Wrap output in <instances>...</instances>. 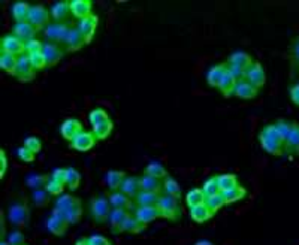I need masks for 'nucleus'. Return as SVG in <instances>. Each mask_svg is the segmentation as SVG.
I'll list each match as a JSON object with an SVG mask.
<instances>
[{"instance_id":"7c9ffc66","label":"nucleus","mask_w":299,"mask_h":245,"mask_svg":"<svg viewBox=\"0 0 299 245\" xmlns=\"http://www.w3.org/2000/svg\"><path fill=\"white\" fill-rule=\"evenodd\" d=\"M12 17L17 23H26L29 21V12H30V5L27 2H17L12 5Z\"/></svg>"},{"instance_id":"338daca9","label":"nucleus","mask_w":299,"mask_h":245,"mask_svg":"<svg viewBox=\"0 0 299 245\" xmlns=\"http://www.w3.org/2000/svg\"><path fill=\"white\" fill-rule=\"evenodd\" d=\"M76 245H88V244H87V241H78Z\"/></svg>"},{"instance_id":"5701e85b","label":"nucleus","mask_w":299,"mask_h":245,"mask_svg":"<svg viewBox=\"0 0 299 245\" xmlns=\"http://www.w3.org/2000/svg\"><path fill=\"white\" fill-rule=\"evenodd\" d=\"M71 12V2H66V0L55 2L50 11V14L55 19V23H65V19L69 17Z\"/></svg>"},{"instance_id":"1a4fd4ad","label":"nucleus","mask_w":299,"mask_h":245,"mask_svg":"<svg viewBox=\"0 0 299 245\" xmlns=\"http://www.w3.org/2000/svg\"><path fill=\"white\" fill-rule=\"evenodd\" d=\"M26 51V44L15 35H8L2 39V53L12 54V55H23Z\"/></svg>"},{"instance_id":"37998d69","label":"nucleus","mask_w":299,"mask_h":245,"mask_svg":"<svg viewBox=\"0 0 299 245\" xmlns=\"http://www.w3.org/2000/svg\"><path fill=\"white\" fill-rule=\"evenodd\" d=\"M112 129H114V124H112V121L109 120V121L102 122V124H99V126H94V127H93V135H94V138L97 140H104L111 135Z\"/></svg>"},{"instance_id":"473e14b6","label":"nucleus","mask_w":299,"mask_h":245,"mask_svg":"<svg viewBox=\"0 0 299 245\" xmlns=\"http://www.w3.org/2000/svg\"><path fill=\"white\" fill-rule=\"evenodd\" d=\"M17 66H18L17 55L2 53V55H0V68L5 70L8 75H12V76H15Z\"/></svg>"},{"instance_id":"49530a36","label":"nucleus","mask_w":299,"mask_h":245,"mask_svg":"<svg viewBox=\"0 0 299 245\" xmlns=\"http://www.w3.org/2000/svg\"><path fill=\"white\" fill-rule=\"evenodd\" d=\"M205 205L210 208L212 214H215L218 210H222L225 205H226V202H225V197H223V194L222 193H218V194H214L211 197H207V200H205Z\"/></svg>"},{"instance_id":"a19ab883","label":"nucleus","mask_w":299,"mask_h":245,"mask_svg":"<svg viewBox=\"0 0 299 245\" xmlns=\"http://www.w3.org/2000/svg\"><path fill=\"white\" fill-rule=\"evenodd\" d=\"M163 192L166 193L168 196L175 197V199L181 197V187H180V184L176 182L175 179L171 178V176L165 178V181H163Z\"/></svg>"},{"instance_id":"de8ad7c7","label":"nucleus","mask_w":299,"mask_h":245,"mask_svg":"<svg viewBox=\"0 0 299 245\" xmlns=\"http://www.w3.org/2000/svg\"><path fill=\"white\" fill-rule=\"evenodd\" d=\"M68 171V175H66V186H68V189L69 190H76L78 187H79V184H81V174L76 171V169H73V168H68L66 169Z\"/></svg>"},{"instance_id":"69168bd1","label":"nucleus","mask_w":299,"mask_h":245,"mask_svg":"<svg viewBox=\"0 0 299 245\" xmlns=\"http://www.w3.org/2000/svg\"><path fill=\"white\" fill-rule=\"evenodd\" d=\"M194 245H214V244L210 242V241H197Z\"/></svg>"},{"instance_id":"052dcab7","label":"nucleus","mask_w":299,"mask_h":245,"mask_svg":"<svg viewBox=\"0 0 299 245\" xmlns=\"http://www.w3.org/2000/svg\"><path fill=\"white\" fill-rule=\"evenodd\" d=\"M228 70H229V73L240 83V81H244L246 79V75H247V72H244V70H241V69H238V68H233V66H229L228 65Z\"/></svg>"},{"instance_id":"4468645a","label":"nucleus","mask_w":299,"mask_h":245,"mask_svg":"<svg viewBox=\"0 0 299 245\" xmlns=\"http://www.w3.org/2000/svg\"><path fill=\"white\" fill-rule=\"evenodd\" d=\"M60 132H62V136L66 140H73L83 130V122L76 118H68L66 121H63L62 127H60Z\"/></svg>"},{"instance_id":"f03ea898","label":"nucleus","mask_w":299,"mask_h":245,"mask_svg":"<svg viewBox=\"0 0 299 245\" xmlns=\"http://www.w3.org/2000/svg\"><path fill=\"white\" fill-rule=\"evenodd\" d=\"M55 210L66 218L69 224H76L83 215V203L78 197H73L71 194H62L57 199Z\"/></svg>"},{"instance_id":"39448f33","label":"nucleus","mask_w":299,"mask_h":245,"mask_svg":"<svg viewBox=\"0 0 299 245\" xmlns=\"http://www.w3.org/2000/svg\"><path fill=\"white\" fill-rule=\"evenodd\" d=\"M111 203L109 200H106L105 197H94L90 202V212H91V218L94 220L96 224H104L108 221L109 214H111Z\"/></svg>"},{"instance_id":"5fc2aeb1","label":"nucleus","mask_w":299,"mask_h":245,"mask_svg":"<svg viewBox=\"0 0 299 245\" xmlns=\"http://www.w3.org/2000/svg\"><path fill=\"white\" fill-rule=\"evenodd\" d=\"M45 190L50 193L51 196H60V194H63V184L55 182V181H53V179L50 178L48 184L45 186Z\"/></svg>"},{"instance_id":"774afa93","label":"nucleus","mask_w":299,"mask_h":245,"mask_svg":"<svg viewBox=\"0 0 299 245\" xmlns=\"http://www.w3.org/2000/svg\"><path fill=\"white\" fill-rule=\"evenodd\" d=\"M0 245H9V242H8V241H5V242H2Z\"/></svg>"},{"instance_id":"8fccbe9b","label":"nucleus","mask_w":299,"mask_h":245,"mask_svg":"<svg viewBox=\"0 0 299 245\" xmlns=\"http://www.w3.org/2000/svg\"><path fill=\"white\" fill-rule=\"evenodd\" d=\"M27 55H29V54H27ZM29 58H30V62H32V65H33V68L36 69V72H39V70L47 68V60H45V57H44V54L42 53L30 54Z\"/></svg>"},{"instance_id":"c9c22d12","label":"nucleus","mask_w":299,"mask_h":245,"mask_svg":"<svg viewBox=\"0 0 299 245\" xmlns=\"http://www.w3.org/2000/svg\"><path fill=\"white\" fill-rule=\"evenodd\" d=\"M145 175L153 176V178H157V179H162V178H166L168 176V171L165 169V166L160 163V161H150L145 168Z\"/></svg>"},{"instance_id":"2f4dec72","label":"nucleus","mask_w":299,"mask_h":245,"mask_svg":"<svg viewBox=\"0 0 299 245\" xmlns=\"http://www.w3.org/2000/svg\"><path fill=\"white\" fill-rule=\"evenodd\" d=\"M236 79L229 73V70L225 73V76H223V79L220 81V84H218V90H220V93L223 94V97H230V96H233V93H235V87H236Z\"/></svg>"},{"instance_id":"72a5a7b5","label":"nucleus","mask_w":299,"mask_h":245,"mask_svg":"<svg viewBox=\"0 0 299 245\" xmlns=\"http://www.w3.org/2000/svg\"><path fill=\"white\" fill-rule=\"evenodd\" d=\"M290 66H292V76L299 75V36H296L290 45Z\"/></svg>"},{"instance_id":"4d7b16f0","label":"nucleus","mask_w":299,"mask_h":245,"mask_svg":"<svg viewBox=\"0 0 299 245\" xmlns=\"http://www.w3.org/2000/svg\"><path fill=\"white\" fill-rule=\"evenodd\" d=\"M8 242L9 245H26V238L19 230H15L8 236Z\"/></svg>"},{"instance_id":"864d4df0","label":"nucleus","mask_w":299,"mask_h":245,"mask_svg":"<svg viewBox=\"0 0 299 245\" xmlns=\"http://www.w3.org/2000/svg\"><path fill=\"white\" fill-rule=\"evenodd\" d=\"M24 147H27L29 150H32L35 154H37L42 150V142L37 139L36 136H29L27 139L24 140Z\"/></svg>"},{"instance_id":"58836bf2","label":"nucleus","mask_w":299,"mask_h":245,"mask_svg":"<svg viewBox=\"0 0 299 245\" xmlns=\"http://www.w3.org/2000/svg\"><path fill=\"white\" fill-rule=\"evenodd\" d=\"M217 179H218V187H220L222 192H228L230 189H235V187L240 186V184H238V178H236V175H233V174H223V175H218L217 176Z\"/></svg>"},{"instance_id":"f704fd0d","label":"nucleus","mask_w":299,"mask_h":245,"mask_svg":"<svg viewBox=\"0 0 299 245\" xmlns=\"http://www.w3.org/2000/svg\"><path fill=\"white\" fill-rule=\"evenodd\" d=\"M158 200H160V194L158 193L151 192H142L136 196V202L139 207H157Z\"/></svg>"},{"instance_id":"9d476101","label":"nucleus","mask_w":299,"mask_h":245,"mask_svg":"<svg viewBox=\"0 0 299 245\" xmlns=\"http://www.w3.org/2000/svg\"><path fill=\"white\" fill-rule=\"evenodd\" d=\"M68 226H69V223L66 221V218L54 208L51 217L47 221V229L55 236H63L68 230Z\"/></svg>"},{"instance_id":"6ab92c4d","label":"nucleus","mask_w":299,"mask_h":245,"mask_svg":"<svg viewBox=\"0 0 299 245\" xmlns=\"http://www.w3.org/2000/svg\"><path fill=\"white\" fill-rule=\"evenodd\" d=\"M257 93H259V88H256L254 86H251L248 81H240L236 83V87H235V96L238 99H243V100H251V99H256L257 97Z\"/></svg>"},{"instance_id":"a18cd8bd","label":"nucleus","mask_w":299,"mask_h":245,"mask_svg":"<svg viewBox=\"0 0 299 245\" xmlns=\"http://www.w3.org/2000/svg\"><path fill=\"white\" fill-rule=\"evenodd\" d=\"M202 192H204V194H205L207 197H211L214 194L222 193L220 187H218V179H217V176H211V178H208V179L204 182Z\"/></svg>"},{"instance_id":"f3484780","label":"nucleus","mask_w":299,"mask_h":245,"mask_svg":"<svg viewBox=\"0 0 299 245\" xmlns=\"http://www.w3.org/2000/svg\"><path fill=\"white\" fill-rule=\"evenodd\" d=\"M94 142H96L94 135L84 130V132H81L75 139L72 140L71 147L73 150H76V151L84 153V151H88V150H91L94 147Z\"/></svg>"},{"instance_id":"c03bdc74","label":"nucleus","mask_w":299,"mask_h":245,"mask_svg":"<svg viewBox=\"0 0 299 245\" xmlns=\"http://www.w3.org/2000/svg\"><path fill=\"white\" fill-rule=\"evenodd\" d=\"M48 181H50V178L47 175H41V174H32V175L27 176V179H26V184L30 187V189H33V190H39V189H45V186L48 184Z\"/></svg>"},{"instance_id":"4c0bfd02","label":"nucleus","mask_w":299,"mask_h":245,"mask_svg":"<svg viewBox=\"0 0 299 245\" xmlns=\"http://www.w3.org/2000/svg\"><path fill=\"white\" fill-rule=\"evenodd\" d=\"M222 194H223V197H225L226 205H230V203H235V202H238V200L244 199L247 194V190L244 189V187L238 186V187L230 189V190H228V192H222Z\"/></svg>"},{"instance_id":"412c9836","label":"nucleus","mask_w":299,"mask_h":245,"mask_svg":"<svg viewBox=\"0 0 299 245\" xmlns=\"http://www.w3.org/2000/svg\"><path fill=\"white\" fill-rule=\"evenodd\" d=\"M253 65H254L253 58L244 51H236L229 57V66L238 68V69L244 70V72H247Z\"/></svg>"},{"instance_id":"e433bc0d","label":"nucleus","mask_w":299,"mask_h":245,"mask_svg":"<svg viewBox=\"0 0 299 245\" xmlns=\"http://www.w3.org/2000/svg\"><path fill=\"white\" fill-rule=\"evenodd\" d=\"M205 200H207V196L204 194L202 189H193L186 194V203L189 205V208L202 205V203H205Z\"/></svg>"},{"instance_id":"a211bd4d","label":"nucleus","mask_w":299,"mask_h":245,"mask_svg":"<svg viewBox=\"0 0 299 245\" xmlns=\"http://www.w3.org/2000/svg\"><path fill=\"white\" fill-rule=\"evenodd\" d=\"M135 217L141 221L142 224H150L154 220L162 218V214L157 207H138L135 211Z\"/></svg>"},{"instance_id":"ddd939ff","label":"nucleus","mask_w":299,"mask_h":245,"mask_svg":"<svg viewBox=\"0 0 299 245\" xmlns=\"http://www.w3.org/2000/svg\"><path fill=\"white\" fill-rule=\"evenodd\" d=\"M246 81H248L251 86H254L256 88L264 87L266 83V73H265L264 68L259 62H254V65L247 70Z\"/></svg>"},{"instance_id":"f8f14e48","label":"nucleus","mask_w":299,"mask_h":245,"mask_svg":"<svg viewBox=\"0 0 299 245\" xmlns=\"http://www.w3.org/2000/svg\"><path fill=\"white\" fill-rule=\"evenodd\" d=\"M130 215V212L126 210H118V208H112L111 214H109V218H108V223H109V228L112 230V233L118 235L123 232L124 221L127 220V217Z\"/></svg>"},{"instance_id":"0eeeda50","label":"nucleus","mask_w":299,"mask_h":245,"mask_svg":"<svg viewBox=\"0 0 299 245\" xmlns=\"http://www.w3.org/2000/svg\"><path fill=\"white\" fill-rule=\"evenodd\" d=\"M36 76V69L33 68L30 58L27 54H23L18 57V66L15 72V78L19 83H30Z\"/></svg>"},{"instance_id":"7ed1b4c3","label":"nucleus","mask_w":299,"mask_h":245,"mask_svg":"<svg viewBox=\"0 0 299 245\" xmlns=\"http://www.w3.org/2000/svg\"><path fill=\"white\" fill-rule=\"evenodd\" d=\"M157 208L162 214V218L178 221L181 218V207H180V199H175L172 196H160V200L157 203Z\"/></svg>"},{"instance_id":"0e129e2a","label":"nucleus","mask_w":299,"mask_h":245,"mask_svg":"<svg viewBox=\"0 0 299 245\" xmlns=\"http://www.w3.org/2000/svg\"><path fill=\"white\" fill-rule=\"evenodd\" d=\"M0 224H2V238H5V235H6V228H5V215L2 214L0 215Z\"/></svg>"},{"instance_id":"20e7f679","label":"nucleus","mask_w":299,"mask_h":245,"mask_svg":"<svg viewBox=\"0 0 299 245\" xmlns=\"http://www.w3.org/2000/svg\"><path fill=\"white\" fill-rule=\"evenodd\" d=\"M8 220L15 228H26L30 221V210L27 203H12L8 210Z\"/></svg>"},{"instance_id":"bf43d9fd","label":"nucleus","mask_w":299,"mask_h":245,"mask_svg":"<svg viewBox=\"0 0 299 245\" xmlns=\"http://www.w3.org/2000/svg\"><path fill=\"white\" fill-rule=\"evenodd\" d=\"M88 245H111V242L106 239L105 236H101V235H93L87 239Z\"/></svg>"},{"instance_id":"79ce46f5","label":"nucleus","mask_w":299,"mask_h":245,"mask_svg":"<svg viewBox=\"0 0 299 245\" xmlns=\"http://www.w3.org/2000/svg\"><path fill=\"white\" fill-rule=\"evenodd\" d=\"M111 118H109V115H108V112H106L105 109H102V108H96V109H93L90 114H88V121L90 124L94 127V126H99V124H102V122L109 121Z\"/></svg>"},{"instance_id":"aec40b11","label":"nucleus","mask_w":299,"mask_h":245,"mask_svg":"<svg viewBox=\"0 0 299 245\" xmlns=\"http://www.w3.org/2000/svg\"><path fill=\"white\" fill-rule=\"evenodd\" d=\"M109 203H111V207L112 208H118V210H126V211H130L133 210V202H132V199L129 197V196H126L123 192H112L109 194Z\"/></svg>"},{"instance_id":"b1692460","label":"nucleus","mask_w":299,"mask_h":245,"mask_svg":"<svg viewBox=\"0 0 299 245\" xmlns=\"http://www.w3.org/2000/svg\"><path fill=\"white\" fill-rule=\"evenodd\" d=\"M12 30H14V35L19 37L24 44L29 42V40H32V39H35L36 32H37L35 26H32L29 21H26V23H17Z\"/></svg>"},{"instance_id":"e2e57ef3","label":"nucleus","mask_w":299,"mask_h":245,"mask_svg":"<svg viewBox=\"0 0 299 245\" xmlns=\"http://www.w3.org/2000/svg\"><path fill=\"white\" fill-rule=\"evenodd\" d=\"M0 161H2V171H0V176L3 178L6 174V168H8V158H6V153L5 150H0Z\"/></svg>"},{"instance_id":"bb28decb","label":"nucleus","mask_w":299,"mask_h":245,"mask_svg":"<svg viewBox=\"0 0 299 245\" xmlns=\"http://www.w3.org/2000/svg\"><path fill=\"white\" fill-rule=\"evenodd\" d=\"M120 192H123L126 196H129L130 199H136V196L141 193V186H139V178L136 176H126V179L122 184Z\"/></svg>"},{"instance_id":"f257e3e1","label":"nucleus","mask_w":299,"mask_h":245,"mask_svg":"<svg viewBox=\"0 0 299 245\" xmlns=\"http://www.w3.org/2000/svg\"><path fill=\"white\" fill-rule=\"evenodd\" d=\"M259 144L266 153L272 156H283L286 151V140L278 132L275 122L266 124L259 132Z\"/></svg>"},{"instance_id":"dca6fc26","label":"nucleus","mask_w":299,"mask_h":245,"mask_svg":"<svg viewBox=\"0 0 299 245\" xmlns=\"http://www.w3.org/2000/svg\"><path fill=\"white\" fill-rule=\"evenodd\" d=\"M42 54L47 60V66L48 68H53L55 66L62 58H63V54L65 51L57 45V44H44V48H42Z\"/></svg>"},{"instance_id":"6e6552de","label":"nucleus","mask_w":299,"mask_h":245,"mask_svg":"<svg viewBox=\"0 0 299 245\" xmlns=\"http://www.w3.org/2000/svg\"><path fill=\"white\" fill-rule=\"evenodd\" d=\"M50 12L42 6V5H32L30 6V12H29V23L32 26H35L36 30H41L44 27H47L50 23Z\"/></svg>"},{"instance_id":"cd10ccee","label":"nucleus","mask_w":299,"mask_h":245,"mask_svg":"<svg viewBox=\"0 0 299 245\" xmlns=\"http://www.w3.org/2000/svg\"><path fill=\"white\" fill-rule=\"evenodd\" d=\"M124 179H126V174L123 171H108L105 175L106 186L112 192H118L122 189Z\"/></svg>"},{"instance_id":"13d9d810","label":"nucleus","mask_w":299,"mask_h":245,"mask_svg":"<svg viewBox=\"0 0 299 245\" xmlns=\"http://www.w3.org/2000/svg\"><path fill=\"white\" fill-rule=\"evenodd\" d=\"M66 175H68V171L66 169H60V168H57V169H54L53 174H51V179L55 181V182H60V184H66Z\"/></svg>"},{"instance_id":"4be33fe9","label":"nucleus","mask_w":299,"mask_h":245,"mask_svg":"<svg viewBox=\"0 0 299 245\" xmlns=\"http://www.w3.org/2000/svg\"><path fill=\"white\" fill-rule=\"evenodd\" d=\"M290 156L299 154V122H292V130L286 139V151Z\"/></svg>"},{"instance_id":"603ef678","label":"nucleus","mask_w":299,"mask_h":245,"mask_svg":"<svg viewBox=\"0 0 299 245\" xmlns=\"http://www.w3.org/2000/svg\"><path fill=\"white\" fill-rule=\"evenodd\" d=\"M42 48H44V44L37 39H32L29 42H26V53L35 54V53H42Z\"/></svg>"},{"instance_id":"09e8293b","label":"nucleus","mask_w":299,"mask_h":245,"mask_svg":"<svg viewBox=\"0 0 299 245\" xmlns=\"http://www.w3.org/2000/svg\"><path fill=\"white\" fill-rule=\"evenodd\" d=\"M32 199H33V203H35L36 207L44 208V207H47L50 203V193L47 192L45 189H39V190L33 192Z\"/></svg>"},{"instance_id":"2eb2a0df","label":"nucleus","mask_w":299,"mask_h":245,"mask_svg":"<svg viewBox=\"0 0 299 245\" xmlns=\"http://www.w3.org/2000/svg\"><path fill=\"white\" fill-rule=\"evenodd\" d=\"M97 24H99V17H97V15H94V14L88 15V17L84 18V19H79L78 29H79V32L84 35L86 40H87V44L91 42L93 36H94V33H96Z\"/></svg>"},{"instance_id":"9b49d317","label":"nucleus","mask_w":299,"mask_h":245,"mask_svg":"<svg viewBox=\"0 0 299 245\" xmlns=\"http://www.w3.org/2000/svg\"><path fill=\"white\" fill-rule=\"evenodd\" d=\"M86 44H87V40H86L84 35L79 32V29H73V27H71L69 33L66 36V40H65L66 51H69V53H76V51H79Z\"/></svg>"},{"instance_id":"ea45409f","label":"nucleus","mask_w":299,"mask_h":245,"mask_svg":"<svg viewBox=\"0 0 299 245\" xmlns=\"http://www.w3.org/2000/svg\"><path fill=\"white\" fill-rule=\"evenodd\" d=\"M144 229H145V224H142L141 221H139L136 217H133L132 214H130V215L127 217V220L124 221L123 232H126V233L136 235V233H141Z\"/></svg>"},{"instance_id":"a878e982","label":"nucleus","mask_w":299,"mask_h":245,"mask_svg":"<svg viewBox=\"0 0 299 245\" xmlns=\"http://www.w3.org/2000/svg\"><path fill=\"white\" fill-rule=\"evenodd\" d=\"M226 72H228V65L226 63L212 66L211 69L208 70V73H207V83H208V86L214 88L218 87V84L223 79V76H225Z\"/></svg>"},{"instance_id":"3c124183","label":"nucleus","mask_w":299,"mask_h":245,"mask_svg":"<svg viewBox=\"0 0 299 245\" xmlns=\"http://www.w3.org/2000/svg\"><path fill=\"white\" fill-rule=\"evenodd\" d=\"M17 154H18V158H19L21 161H24V163H32V161L35 160V153H33L32 150H29L27 147H21V148H18Z\"/></svg>"},{"instance_id":"c756f323","label":"nucleus","mask_w":299,"mask_h":245,"mask_svg":"<svg viewBox=\"0 0 299 245\" xmlns=\"http://www.w3.org/2000/svg\"><path fill=\"white\" fill-rule=\"evenodd\" d=\"M139 186H141L142 192H151L160 194V192L163 190V184L160 182V179L150 175L139 176Z\"/></svg>"},{"instance_id":"393cba45","label":"nucleus","mask_w":299,"mask_h":245,"mask_svg":"<svg viewBox=\"0 0 299 245\" xmlns=\"http://www.w3.org/2000/svg\"><path fill=\"white\" fill-rule=\"evenodd\" d=\"M91 8H93V3L90 0H72L71 2L72 15L79 19H84L88 15H91Z\"/></svg>"},{"instance_id":"6e6d98bb","label":"nucleus","mask_w":299,"mask_h":245,"mask_svg":"<svg viewBox=\"0 0 299 245\" xmlns=\"http://www.w3.org/2000/svg\"><path fill=\"white\" fill-rule=\"evenodd\" d=\"M275 126H277L278 132L282 133V136L284 138V140L287 139V136H289V133H290V130H292V121L278 120V121L275 122Z\"/></svg>"},{"instance_id":"680f3d73","label":"nucleus","mask_w":299,"mask_h":245,"mask_svg":"<svg viewBox=\"0 0 299 245\" xmlns=\"http://www.w3.org/2000/svg\"><path fill=\"white\" fill-rule=\"evenodd\" d=\"M289 94H290L292 102H293L296 106H299V84H295L293 87L290 88Z\"/></svg>"},{"instance_id":"423d86ee","label":"nucleus","mask_w":299,"mask_h":245,"mask_svg":"<svg viewBox=\"0 0 299 245\" xmlns=\"http://www.w3.org/2000/svg\"><path fill=\"white\" fill-rule=\"evenodd\" d=\"M71 27L66 23H51L44 29V35L50 44H65Z\"/></svg>"},{"instance_id":"c85d7f7f","label":"nucleus","mask_w":299,"mask_h":245,"mask_svg":"<svg viewBox=\"0 0 299 245\" xmlns=\"http://www.w3.org/2000/svg\"><path fill=\"white\" fill-rule=\"evenodd\" d=\"M212 215H214V214H212L211 211H210V208H208L205 203L190 208V217H192V220H193L194 223H197V224L207 223L210 218H212Z\"/></svg>"}]
</instances>
